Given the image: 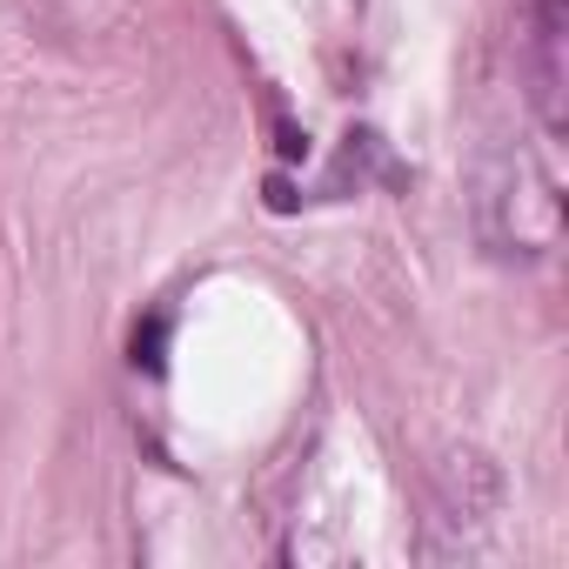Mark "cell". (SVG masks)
<instances>
[{
  "label": "cell",
  "mask_w": 569,
  "mask_h": 569,
  "mask_svg": "<svg viewBox=\"0 0 569 569\" xmlns=\"http://www.w3.org/2000/svg\"><path fill=\"white\" fill-rule=\"evenodd\" d=\"M536 101H542V128H562V0H536Z\"/></svg>",
  "instance_id": "obj_2"
},
{
  "label": "cell",
  "mask_w": 569,
  "mask_h": 569,
  "mask_svg": "<svg viewBox=\"0 0 569 569\" xmlns=\"http://www.w3.org/2000/svg\"><path fill=\"white\" fill-rule=\"evenodd\" d=\"M476 228L489 241V254H549L562 234V194H556V168L536 161L529 148H502L482 161L476 174Z\"/></svg>",
  "instance_id": "obj_1"
}]
</instances>
